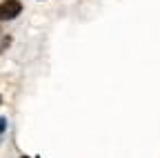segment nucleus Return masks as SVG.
I'll return each mask as SVG.
<instances>
[{
	"mask_svg": "<svg viewBox=\"0 0 160 158\" xmlns=\"http://www.w3.org/2000/svg\"><path fill=\"white\" fill-rule=\"evenodd\" d=\"M5 129H7V118H5V116H0V134H2Z\"/></svg>",
	"mask_w": 160,
	"mask_h": 158,
	"instance_id": "nucleus-2",
	"label": "nucleus"
},
{
	"mask_svg": "<svg viewBox=\"0 0 160 158\" xmlns=\"http://www.w3.org/2000/svg\"><path fill=\"white\" fill-rule=\"evenodd\" d=\"M22 11V3L20 0H2L0 3V20H13L16 16Z\"/></svg>",
	"mask_w": 160,
	"mask_h": 158,
	"instance_id": "nucleus-1",
	"label": "nucleus"
}]
</instances>
